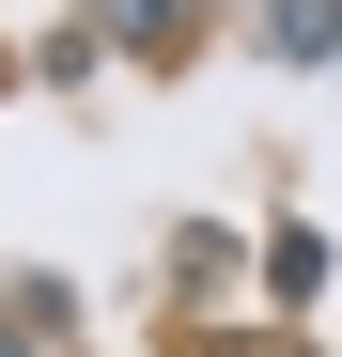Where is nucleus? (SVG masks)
<instances>
[{
    "label": "nucleus",
    "mask_w": 342,
    "mask_h": 357,
    "mask_svg": "<svg viewBox=\"0 0 342 357\" xmlns=\"http://www.w3.org/2000/svg\"><path fill=\"white\" fill-rule=\"evenodd\" d=\"M0 357H16V342H0Z\"/></svg>",
    "instance_id": "nucleus-1"
}]
</instances>
